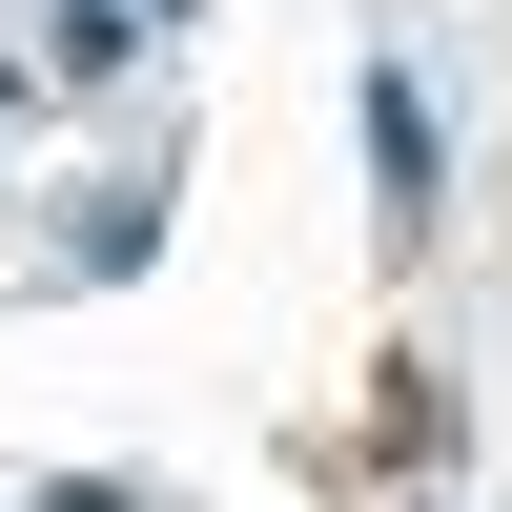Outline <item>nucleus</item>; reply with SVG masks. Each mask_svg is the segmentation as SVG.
Listing matches in <instances>:
<instances>
[{
	"mask_svg": "<svg viewBox=\"0 0 512 512\" xmlns=\"http://www.w3.org/2000/svg\"><path fill=\"white\" fill-rule=\"evenodd\" d=\"M369 164H390V205H431V103L410 82H369Z\"/></svg>",
	"mask_w": 512,
	"mask_h": 512,
	"instance_id": "1",
	"label": "nucleus"
}]
</instances>
